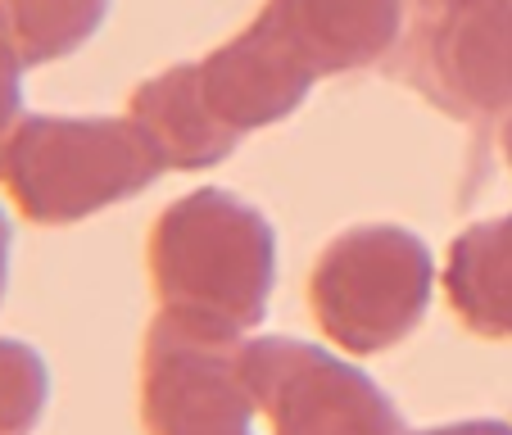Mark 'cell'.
I'll list each match as a JSON object with an SVG mask.
<instances>
[{
  "mask_svg": "<svg viewBox=\"0 0 512 435\" xmlns=\"http://www.w3.org/2000/svg\"><path fill=\"white\" fill-rule=\"evenodd\" d=\"M150 281L164 309L254 331L277 281V232L232 191H191L150 232Z\"/></svg>",
  "mask_w": 512,
  "mask_h": 435,
  "instance_id": "6da1fadb",
  "label": "cell"
},
{
  "mask_svg": "<svg viewBox=\"0 0 512 435\" xmlns=\"http://www.w3.org/2000/svg\"><path fill=\"white\" fill-rule=\"evenodd\" d=\"M168 173L159 145L132 114L127 118H59L23 114L5 155L0 182L23 218L41 227L82 223L123 204Z\"/></svg>",
  "mask_w": 512,
  "mask_h": 435,
  "instance_id": "7a4b0ae2",
  "label": "cell"
},
{
  "mask_svg": "<svg viewBox=\"0 0 512 435\" xmlns=\"http://www.w3.org/2000/svg\"><path fill=\"white\" fill-rule=\"evenodd\" d=\"M435 263L422 236L404 227H349L322 250L309 281L318 327L349 354L399 345L431 309Z\"/></svg>",
  "mask_w": 512,
  "mask_h": 435,
  "instance_id": "3957f363",
  "label": "cell"
},
{
  "mask_svg": "<svg viewBox=\"0 0 512 435\" xmlns=\"http://www.w3.org/2000/svg\"><path fill=\"white\" fill-rule=\"evenodd\" d=\"M245 331L164 309L145 336L141 417L150 435H254Z\"/></svg>",
  "mask_w": 512,
  "mask_h": 435,
  "instance_id": "277c9868",
  "label": "cell"
},
{
  "mask_svg": "<svg viewBox=\"0 0 512 435\" xmlns=\"http://www.w3.org/2000/svg\"><path fill=\"white\" fill-rule=\"evenodd\" d=\"M399 73L463 123L512 114V0H413Z\"/></svg>",
  "mask_w": 512,
  "mask_h": 435,
  "instance_id": "5b68a950",
  "label": "cell"
},
{
  "mask_svg": "<svg viewBox=\"0 0 512 435\" xmlns=\"http://www.w3.org/2000/svg\"><path fill=\"white\" fill-rule=\"evenodd\" d=\"M241 372L272 435H399V413L363 368L290 336L245 340Z\"/></svg>",
  "mask_w": 512,
  "mask_h": 435,
  "instance_id": "8992f818",
  "label": "cell"
},
{
  "mask_svg": "<svg viewBox=\"0 0 512 435\" xmlns=\"http://www.w3.org/2000/svg\"><path fill=\"white\" fill-rule=\"evenodd\" d=\"M195 82L213 123L241 141L245 132H259L295 114L318 78L290 55L277 32L254 19L227 46L195 59Z\"/></svg>",
  "mask_w": 512,
  "mask_h": 435,
  "instance_id": "52a82bcc",
  "label": "cell"
},
{
  "mask_svg": "<svg viewBox=\"0 0 512 435\" xmlns=\"http://www.w3.org/2000/svg\"><path fill=\"white\" fill-rule=\"evenodd\" d=\"M313 78L372 68L404 37V0H268L259 14Z\"/></svg>",
  "mask_w": 512,
  "mask_h": 435,
  "instance_id": "ba28073f",
  "label": "cell"
},
{
  "mask_svg": "<svg viewBox=\"0 0 512 435\" xmlns=\"http://www.w3.org/2000/svg\"><path fill=\"white\" fill-rule=\"evenodd\" d=\"M127 109L150 132V141L159 145L164 164L182 168V173H204V168L223 164L236 145H241L236 136H227L223 127L213 123V114L204 109L195 64L164 68L159 78L141 82L132 91V105Z\"/></svg>",
  "mask_w": 512,
  "mask_h": 435,
  "instance_id": "9c48e42d",
  "label": "cell"
},
{
  "mask_svg": "<svg viewBox=\"0 0 512 435\" xmlns=\"http://www.w3.org/2000/svg\"><path fill=\"white\" fill-rule=\"evenodd\" d=\"M445 295L476 336H512V213L467 227L449 245Z\"/></svg>",
  "mask_w": 512,
  "mask_h": 435,
  "instance_id": "30bf717a",
  "label": "cell"
},
{
  "mask_svg": "<svg viewBox=\"0 0 512 435\" xmlns=\"http://www.w3.org/2000/svg\"><path fill=\"white\" fill-rule=\"evenodd\" d=\"M109 19V0H0V46L23 68L82 50Z\"/></svg>",
  "mask_w": 512,
  "mask_h": 435,
  "instance_id": "8fae6325",
  "label": "cell"
},
{
  "mask_svg": "<svg viewBox=\"0 0 512 435\" xmlns=\"http://www.w3.org/2000/svg\"><path fill=\"white\" fill-rule=\"evenodd\" d=\"M50 399L46 358L23 340L0 336V435H32Z\"/></svg>",
  "mask_w": 512,
  "mask_h": 435,
  "instance_id": "7c38bea8",
  "label": "cell"
},
{
  "mask_svg": "<svg viewBox=\"0 0 512 435\" xmlns=\"http://www.w3.org/2000/svg\"><path fill=\"white\" fill-rule=\"evenodd\" d=\"M19 123H23V64L0 46V155H5V145H10Z\"/></svg>",
  "mask_w": 512,
  "mask_h": 435,
  "instance_id": "4fadbf2b",
  "label": "cell"
},
{
  "mask_svg": "<svg viewBox=\"0 0 512 435\" xmlns=\"http://www.w3.org/2000/svg\"><path fill=\"white\" fill-rule=\"evenodd\" d=\"M399 435H512V426H508V422H490V417H481V422L426 426V431H399Z\"/></svg>",
  "mask_w": 512,
  "mask_h": 435,
  "instance_id": "5bb4252c",
  "label": "cell"
},
{
  "mask_svg": "<svg viewBox=\"0 0 512 435\" xmlns=\"http://www.w3.org/2000/svg\"><path fill=\"white\" fill-rule=\"evenodd\" d=\"M10 245H14L10 218L0 213V300H5V286H10Z\"/></svg>",
  "mask_w": 512,
  "mask_h": 435,
  "instance_id": "9a60e30c",
  "label": "cell"
},
{
  "mask_svg": "<svg viewBox=\"0 0 512 435\" xmlns=\"http://www.w3.org/2000/svg\"><path fill=\"white\" fill-rule=\"evenodd\" d=\"M499 145H503V159L512 164V114H508V123H503V132H499Z\"/></svg>",
  "mask_w": 512,
  "mask_h": 435,
  "instance_id": "2e32d148",
  "label": "cell"
}]
</instances>
